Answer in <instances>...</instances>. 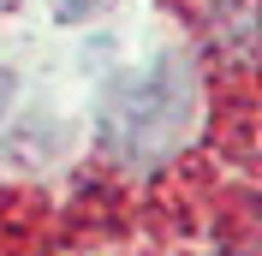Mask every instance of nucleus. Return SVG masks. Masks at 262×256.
I'll use <instances>...</instances> for the list:
<instances>
[{
    "label": "nucleus",
    "mask_w": 262,
    "mask_h": 256,
    "mask_svg": "<svg viewBox=\"0 0 262 256\" xmlns=\"http://www.w3.org/2000/svg\"><path fill=\"white\" fill-rule=\"evenodd\" d=\"M185 119H191V78L173 54H161L143 72L114 83V96L101 108V143L131 167H155L185 137Z\"/></svg>",
    "instance_id": "1"
},
{
    "label": "nucleus",
    "mask_w": 262,
    "mask_h": 256,
    "mask_svg": "<svg viewBox=\"0 0 262 256\" xmlns=\"http://www.w3.org/2000/svg\"><path fill=\"white\" fill-rule=\"evenodd\" d=\"M12 96H18V78L0 66V119H6V108H12Z\"/></svg>",
    "instance_id": "3"
},
{
    "label": "nucleus",
    "mask_w": 262,
    "mask_h": 256,
    "mask_svg": "<svg viewBox=\"0 0 262 256\" xmlns=\"http://www.w3.org/2000/svg\"><path fill=\"white\" fill-rule=\"evenodd\" d=\"M114 0H60V24H83V18H96V12H107Z\"/></svg>",
    "instance_id": "2"
}]
</instances>
